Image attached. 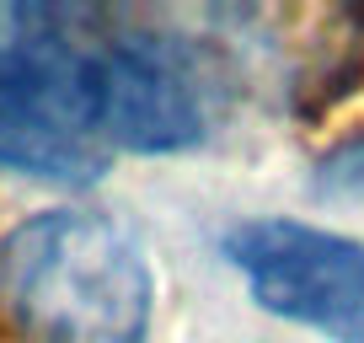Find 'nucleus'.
<instances>
[{
	"mask_svg": "<svg viewBox=\"0 0 364 343\" xmlns=\"http://www.w3.org/2000/svg\"><path fill=\"white\" fill-rule=\"evenodd\" d=\"M0 322L16 343H145L156 274L113 209L54 204L0 236Z\"/></svg>",
	"mask_w": 364,
	"mask_h": 343,
	"instance_id": "nucleus-1",
	"label": "nucleus"
},
{
	"mask_svg": "<svg viewBox=\"0 0 364 343\" xmlns=\"http://www.w3.org/2000/svg\"><path fill=\"white\" fill-rule=\"evenodd\" d=\"M80 129L113 156H177L209 139L215 86L193 48L156 33H97L80 65Z\"/></svg>",
	"mask_w": 364,
	"mask_h": 343,
	"instance_id": "nucleus-2",
	"label": "nucleus"
},
{
	"mask_svg": "<svg viewBox=\"0 0 364 343\" xmlns=\"http://www.w3.org/2000/svg\"><path fill=\"white\" fill-rule=\"evenodd\" d=\"M252 306L327 343H364V241L289 215H252L220 236Z\"/></svg>",
	"mask_w": 364,
	"mask_h": 343,
	"instance_id": "nucleus-3",
	"label": "nucleus"
},
{
	"mask_svg": "<svg viewBox=\"0 0 364 343\" xmlns=\"http://www.w3.org/2000/svg\"><path fill=\"white\" fill-rule=\"evenodd\" d=\"M86 43V16L59 11V6H33V0H0V102L33 107V113L80 129Z\"/></svg>",
	"mask_w": 364,
	"mask_h": 343,
	"instance_id": "nucleus-4",
	"label": "nucleus"
},
{
	"mask_svg": "<svg viewBox=\"0 0 364 343\" xmlns=\"http://www.w3.org/2000/svg\"><path fill=\"white\" fill-rule=\"evenodd\" d=\"M0 172L33 177V183L80 188L107 172V150L75 124H59L33 107H6L0 102Z\"/></svg>",
	"mask_w": 364,
	"mask_h": 343,
	"instance_id": "nucleus-5",
	"label": "nucleus"
},
{
	"mask_svg": "<svg viewBox=\"0 0 364 343\" xmlns=\"http://www.w3.org/2000/svg\"><path fill=\"white\" fill-rule=\"evenodd\" d=\"M311 188L321 199H364V129L327 150L311 167Z\"/></svg>",
	"mask_w": 364,
	"mask_h": 343,
	"instance_id": "nucleus-6",
	"label": "nucleus"
}]
</instances>
